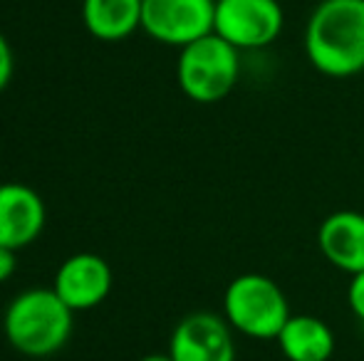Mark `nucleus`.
Returning <instances> with one entry per match:
<instances>
[{
    "instance_id": "1",
    "label": "nucleus",
    "mask_w": 364,
    "mask_h": 361,
    "mask_svg": "<svg viewBox=\"0 0 364 361\" xmlns=\"http://www.w3.org/2000/svg\"><path fill=\"white\" fill-rule=\"evenodd\" d=\"M305 55L327 77L364 72V0H322L307 20Z\"/></svg>"
},
{
    "instance_id": "2",
    "label": "nucleus",
    "mask_w": 364,
    "mask_h": 361,
    "mask_svg": "<svg viewBox=\"0 0 364 361\" xmlns=\"http://www.w3.org/2000/svg\"><path fill=\"white\" fill-rule=\"evenodd\" d=\"M5 339L25 357H50L73 334V309L55 289H25L5 309Z\"/></svg>"
},
{
    "instance_id": "3",
    "label": "nucleus",
    "mask_w": 364,
    "mask_h": 361,
    "mask_svg": "<svg viewBox=\"0 0 364 361\" xmlns=\"http://www.w3.org/2000/svg\"><path fill=\"white\" fill-rule=\"evenodd\" d=\"M223 317L235 332L250 339H278L290 319V304L275 279L260 272H245L225 287Z\"/></svg>"
},
{
    "instance_id": "4",
    "label": "nucleus",
    "mask_w": 364,
    "mask_h": 361,
    "mask_svg": "<svg viewBox=\"0 0 364 361\" xmlns=\"http://www.w3.org/2000/svg\"><path fill=\"white\" fill-rule=\"evenodd\" d=\"M240 77V52L216 33L181 48L176 65L178 87L191 101L216 104L233 91Z\"/></svg>"
},
{
    "instance_id": "5",
    "label": "nucleus",
    "mask_w": 364,
    "mask_h": 361,
    "mask_svg": "<svg viewBox=\"0 0 364 361\" xmlns=\"http://www.w3.org/2000/svg\"><path fill=\"white\" fill-rule=\"evenodd\" d=\"M285 25L278 0H216L213 33L235 50H260L280 38Z\"/></svg>"
},
{
    "instance_id": "6",
    "label": "nucleus",
    "mask_w": 364,
    "mask_h": 361,
    "mask_svg": "<svg viewBox=\"0 0 364 361\" xmlns=\"http://www.w3.org/2000/svg\"><path fill=\"white\" fill-rule=\"evenodd\" d=\"M216 0H144L141 30L161 45L186 48L213 33Z\"/></svg>"
},
{
    "instance_id": "7",
    "label": "nucleus",
    "mask_w": 364,
    "mask_h": 361,
    "mask_svg": "<svg viewBox=\"0 0 364 361\" xmlns=\"http://www.w3.org/2000/svg\"><path fill=\"white\" fill-rule=\"evenodd\" d=\"M225 317L193 312L173 327L168 357L173 361H235V344Z\"/></svg>"
},
{
    "instance_id": "8",
    "label": "nucleus",
    "mask_w": 364,
    "mask_h": 361,
    "mask_svg": "<svg viewBox=\"0 0 364 361\" xmlns=\"http://www.w3.org/2000/svg\"><path fill=\"white\" fill-rule=\"evenodd\" d=\"M53 289L73 312H85L107 299L112 289V267L95 252H77L60 265Z\"/></svg>"
},
{
    "instance_id": "9",
    "label": "nucleus",
    "mask_w": 364,
    "mask_h": 361,
    "mask_svg": "<svg viewBox=\"0 0 364 361\" xmlns=\"http://www.w3.org/2000/svg\"><path fill=\"white\" fill-rule=\"evenodd\" d=\"M45 228V203L25 183L0 186V245L10 250L28 248Z\"/></svg>"
},
{
    "instance_id": "10",
    "label": "nucleus",
    "mask_w": 364,
    "mask_h": 361,
    "mask_svg": "<svg viewBox=\"0 0 364 361\" xmlns=\"http://www.w3.org/2000/svg\"><path fill=\"white\" fill-rule=\"evenodd\" d=\"M317 245L332 267L347 272L350 277L364 272V213H330L317 231Z\"/></svg>"
},
{
    "instance_id": "11",
    "label": "nucleus",
    "mask_w": 364,
    "mask_h": 361,
    "mask_svg": "<svg viewBox=\"0 0 364 361\" xmlns=\"http://www.w3.org/2000/svg\"><path fill=\"white\" fill-rule=\"evenodd\" d=\"M275 342L288 361H330L335 354V334L312 314H290Z\"/></svg>"
},
{
    "instance_id": "12",
    "label": "nucleus",
    "mask_w": 364,
    "mask_h": 361,
    "mask_svg": "<svg viewBox=\"0 0 364 361\" xmlns=\"http://www.w3.org/2000/svg\"><path fill=\"white\" fill-rule=\"evenodd\" d=\"M144 0H82V23L105 43H119L141 28Z\"/></svg>"
},
{
    "instance_id": "13",
    "label": "nucleus",
    "mask_w": 364,
    "mask_h": 361,
    "mask_svg": "<svg viewBox=\"0 0 364 361\" xmlns=\"http://www.w3.org/2000/svg\"><path fill=\"white\" fill-rule=\"evenodd\" d=\"M347 302L360 322H364V272L352 274L350 287H347Z\"/></svg>"
},
{
    "instance_id": "14",
    "label": "nucleus",
    "mask_w": 364,
    "mask_h": 361,
    "mask_svg": "<svg viewBox=\"0 0 364 361\" xmlns=\"http://www.w3.org/2000/svg\"><path fill=\"white\" fill-rule=\"evenodd\" d=\"M13 70H15L13 50H10L8 40L0 35V89L8 87L10 77H13Z\"/></svg>"
},
{
    "instance_id": "15",
    "label": "nucleus",
    "mask_w": 364,
    "mask_h": 361,
    "mask_svg": "<svg viewBox=\"0 0 364 361\" xmlns=\"http://www.w3.org/2000/svg\"><path fill=\"white\" fill-rule=\"evenodd\" d=\"M15 252L18 250H10V248L0 245V282H8V279L15 274V267H18Z\"/></svg>"
},
{
    "instance_id": "16",
    "label": "nucleus",
    "mask_w": 364,
    "mask_h": 361,
    "mask_svg": "<svg viewBox=\"0 0 364 361\" xmlns=\"http://www.w3.org/2000/svg\"><path fill=\"white\" fill-rule=\"evenodd\" d=\"M139 361H173L168 354H149V357H144V359H139Z\"/></svg>"
}]
</instances>
